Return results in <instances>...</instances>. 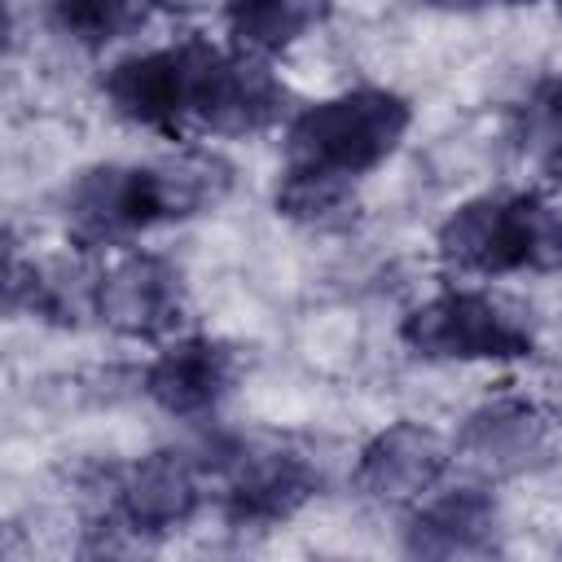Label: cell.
Wrapping results in <instances>:
<instances>
[{
    "instance_id": "6da1fadb",
    "label": "cell",
    "mask_w": 562,
    "mask_h": 562,
    "mask_svg": "<svg viewBox=\"0 0 562 562\" xmlns=\"http://www.w3.org/2000/svg\"><path fill=\"white\" fill-rule=\"evenodd\" d=\"M101 92L119 119L176 140L189 127H206L215 136H255L272 127L290 101L285 83L263 66V57L220 48L198 35L114 61Z\"/></svg>"
},
{
    "instance_id": "7a4b0ae2",
    "label": "cell",
    "mask_w": 562,
    "mask_h": 562,
    "mask_svg": "<svg viewBox=\"0 0 562 562\" xmlns=\"http://www.w3.org/2000/svg\"><path fill=\"white\" fill-rule=\"evenodd\" d=\"M233 171L224 158L189 149L162 162H101L66 193V228L79 246L123 241L224 202Z\"/></svg>"
},
{
    "instance_id": "3957f363",
    "label": "cell",
    "mask_w": 562,
    "mask_h": 562,
    "mask_svg": "<svg viewBox=\"0 0 562 562\" xmlns=\"http://www.w3.org/2000/svg\"><path fill=\"white\" fill-rule=\"evenodd\" d=\"M413 105L391 88H351L294 114L285 132V167L338 184H356L382 167L408 136Z\"/></svg>"
},
{
    "instance_id": "277c9868",
    "label": "cell",
    "mask_w": 562,
    "mask_h": 562,
    "mask_svg": "<svg viewBox=\"0 0 562 562\" xmlns=\"http://www.w3.org/2000/svg\"><path fill=\"white\" fill-rule=\"evenodd\" d=\"M439 259L465 277H505L562 259V224L536 193H483L439 224Z\"/></svg>"
},
{
    "instance_id": "5b68a950",
    "label": "cell",
    "mask_w": 562,
    "mask_h": 562,
    "mask_svg": "<svg viewBox=\"0 0 562 562\" xmlns=\"http://www.w3.org/2000/svg\"><path fill=\"white\" fill-rule=\"evenodd\" d=\"M400 338L422 360H518L536 347L527 321L483 290H443L417 303Z\"/></svg>"
},
{
    "instance_id": "8992f818",
    "label": "cell",
    "mask_w": 562,
    "mask_h": 562,
    "mask_svg": "<svg viewBox=\"0 0 562 562\" xmlns=\"http://www.w3.org/2000/svg\"><path fill=\"white\" fill-rule=\"evenodd\" d=\"M316 492H321V474L303 452L255 443L224 461V518L233 527L285 522Z\"/></svg>"
},
{
    "instance_id": "52a82bcc",
    "label": "cell",
    "mask_w": 562,
    "mask_h": 562,
    "mask_svg": "<svg viewBox=\"0 0 562 562\" xmlns=\"http://www.w3.org/2000/svg\"><path fill=\"white\" fill-rule=\"evenodd\" d=\"M92 312L123 338L154 342L171 334L184 316V281L180 272L149 250H132L101 272L92 285Z\"/></svg>"
},
{
    "instance_id": "ba28073f",
    "label": "cell",
    "mask_w": 562,
    "mask_h": 562,
    "mask_svg": "<svg viewBox=\"0 0 562 562\" xmlns=\"http://www.w3.org/2000/svg\"><path fill=\"white\" fill-rule=\"evenodd\" d=\"M448 461L452 448L443 443L439 430L422 422H391L360 448L356 487L382 505H413L443 479Z\"/></svg>"
},
{
    "instance_id": "9c48e42d",
    "label": "cell",
    "mask_w": 562,
    "mask_h": 562,
    "mask_svg": "<svg viewBox=\"0 0 562 562\" xmlns=\"http://www.w3.org/2000/svg\"><path fill=\"white\" fill-rule=\"evenodd\" d=\"M544 452H549V422L522 395H501L479 404L457 430V457L487 479L536 470Z\"/></svg>"
},
{
    "instance_id": "30bf717a",
    "label": "cell",
    "mask_w": 562,
    "mask_h": 562,
    "mask_svg": "<svg viewBox=\"0 0 562 562\" xmlns=\"http://www.w3.org/2000/svg\"><path fill=\"white\" fill-rule=\"evenodd\" d=\"M198 505H202V483H198V465L184 452L140 457L114 492V514L136 536L180 531L198 514Z\"/></svg>"
},
{
    "instance_id": "8fae6325",
    "label": "cell",
    "mask_w": 562,
    "mask_h": 562,
    "mask_svg": "<svg viewBox=\"0 0 562 562\" xmlns=\"http://www.w3.org/2000/svg\"><path fill=\"white\" fill-rule=\"evenodd\" d=\"M237 382V351L220 338H180L145 369V395L171 417H202Z\"/></svg>"
},
{
    "instance_id": "7c38bea8",
    "label": "cell",
    "mask_w": 562,
    "mask_h": 562,
    "mask_svg": "<svg viewBox=\"0 0 562 562\" xmlns=\"http://www.w3.org/2000/svg\"><path fill=\"white\" fill-rule=\"evenodd\" d=\"M404 549L413 558H479L496 549V501L483 487H452L426 501L408 531Z\"/></svg>"
},
{
    "instance_id": "4fadbf2b",
    "label": "cell",
    "mask_w": 562,
    "mask_h": 562,
    "mask_svg": "<svg viewBox=\"0 0 562 562\" xmlns=\"http://www.w3.org/2000/svg\"><path fill=\"white\" fill-rule=\"evenodd\" d=\"M329 13L334 0H228L224 31L237 53L277 57L290 44H299L307 31L325 26Z\"/></svg>"
},
{
    "instance_id": "5bb4252c",
    "label": "cell",
    "mask_w": 562,
    "mask_h": 562,
    "mask_svg": "<svg viewBox=\"0 0 562 562\" xmlns=\"http://www.w3.org/2000/svg\"><path fill=\"white\" fill-rule=\"evenodd\" d=\"M522 154L549 180L562 184V79H540L522 105Z\"/></svg>"
},
{
    "instance_id": "9a60e30c",
    "label": "cell",
    "mask_w": 562,
    "mask_h": 562,
    "mask_svg": "<svg viewBox=\"0 0 562 562\" xmlns=\"http://www.w3.org/2000/svg\"><path fill=\"white\" fill-rule=\"evenodd\" d=\"M48 9L61 35L83 48H105L145 18L149 0H48Z\"/></svg>"
},
{
    "instance_id": "2e32d148",
    "label": "cell",
    "mask_w": 562,
    "mask_h": 562,
    "mask_svg": "<svg viewBox=\"0 0 562 562\" xmlns=\"http://www.w3.org/2000/svg\"><path fill=\"white\" fill-rule=\"evenodd\" d=\"M347 202H351V184H338V180H325V176H312V171L285 167V176L277 184V211L285 220L316 224V220H329L334 211H342Z\"/></svg>"
},
{
    "instance_id": "e0dca14e",
    "label": "cell",
    "mask_w": 562,
    "mask_h": 562,
    "mask_svg": "<svg viewBox=\"0 0 562 562\" xmlns=\"http://www.w3.org/2000/svg\"><path fill=\"white\" fill-rule=\"evenodd\" d=\"M417 4H435V9H483V4H527V0H417Z\"/></svg>"
},
{
    "instance_id": "ac0fdd59",
    "label": "cell",
    "mask_w": 562,
    "mask_h": 562,
    "mask_svg": "<svg viewBox=\"0 0 562 562\" xmlns=\"http://www.w3.org/2000/svg\"><path fill=\"white\" fill-rule=\"evenodd\" d=\"M549 404H553V413L562 417V364H558L553 378H549Z\"/></svg>"
},
{
    "instance_id": "d6986e66",
    "label": "cell",
    "mask_w": 562,
    "mask_h": 562,
    "mask_svg": "<svg viewBox=\"0 0 562 562\" xmlns=\"http://www.w3.org/2000/svg\"><path fill=\"white\" fill-rule=\"evenodd\" d=\"M553 4H558V13H562V0H553Z\"/></svg>"
}]
</instances>
